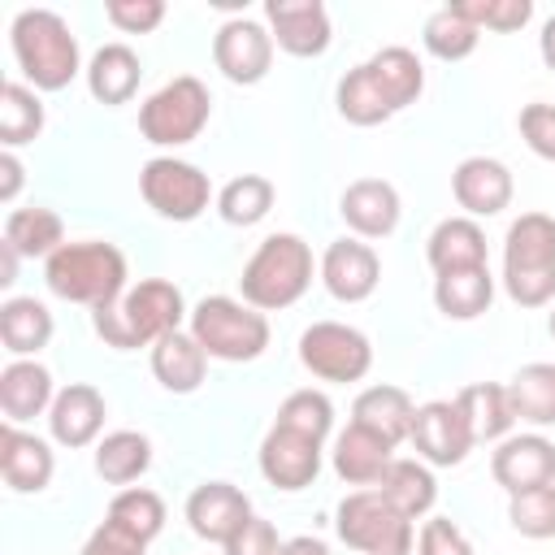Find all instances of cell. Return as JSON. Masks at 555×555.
Returning <instances> with one entry per match:
<instances>
[{"label": "cell", "mask_w": 555, "mask_h": 555, "mask_svg": "<svg viewBox=\"0 0 555 555\" xmlns=\"http://www.w3.org/2000/svg\"><path fill=\"white\" fill-rule=\"evenodd\" d=\"M273 425H278V429H291V434H304V438H312V442H325L330 429H334V403H330L325 390H312V386L291 390V395L282 399Z\"/></svg>", "instance_id": "60d3db41"}, {"label": "cell", "mask_w": 555, "mask_h": 555, "mask_svg": "<svg viewBox=\"0 0 555 555\" xmlns=\"http://www.w3.org/2000/svg\"><path fill=\"white\" fill-rule=\"evenodd\" d=\"M416 555H473V542H468V533L455 520L434 516L416 533Z\"/></svg>", "instance_id": "bcb514c9"}, {"label": "cell", "mask_w": 555, "mask_h": 555, "mask_svg": "<svg viewBox=\"0 0 555 555\" xmlns=\"http://www.w3.org/2000/svg\"><path fill=\"white\" fill-rule=\"evenodd\" d=\"M43 282L65 304H87L91 312L126 295V256L104 238H78L43 260Z\"/></svg>", "instance_id": "3957f363"}, {"label": "cell", "mask_w": 555, "mask_h": 555, "mask_svg": "<svg viewBox=\"0 0 555 555\" xmlns=\"http://www.w3.org/2000/svg\"><path fill=\"white\" fill-rule=\"evenodd\" d=\"M507 520L520 538H533V542L555 538V481L507 494Z\"/></svg>", "instance_id": "b9f144b4"}, {"label": "cell", "mask_w": 555, "mask_h": 555, "mask_svg": "<svg viewBox=\"0 0 555 555\" xmlns=\"http://www.w3.org/2000/svg\"><path fill=\"white\" fill-rule=\"evenodd\" d=\"M104 17L126 35H147L165 22V4L160 0H108Z\"/></svg>", "instance_id": "f6af8a7d"}, {"label": "cell", "mask_w": 555, "mask_h": 555, "mask_svg": "<svg viewBox=\"0 0 555 555\" xmlns=\"http://www.w3.org/2000/svg\"><path fill=\"white\" fill-rule=\"evenodd\" d=\"M273 182L264 178V173H238V178H230L221 191H217V212H221V221L225 225H256V221H264L269 217V208H273Z\"/></svg>", "instance_id": "74e56055"}, {"label": "cell", "mask_w": 555, "mask_h": 555, "mask_svg": "<svg viewBox=\"0 0 555 555\" xmlns=\"http://www.w3.org/2000/svg\"><path fill=\"white\" fill-rule=\"evenodd\" d=\"M421 39H425V52L438 56V61H468L477 52V43H481V30L473 22H464L455 4H442V9H434L425 17Z\"/></svg>", "instance_id": "f35d334b"}, {"label": "cell", "mask_w": 555, "mask_h": 555, "mask_svg": "<svg viewBox=\"0 0 555 555\" xmlns=\"http://www.w3.org/2000/svg\"><path fill=\"white\" fill-rule=\"evenodd\" d=\"M221 551H225V555H282V538H278L273 520L251 516V520H247Z\"/></svg>", "instance_id": "7dc6e473"}, {"label": "cell", "mask_w": 555, "mask_h": 555, "mask_svg": "<svg viewBox=\"0 0 555 555\" xmlns=\"http://www.w3.org/2000/svg\"><path fill=\"white\" fill-rule=\"evenodd\" d=\"M152 377L169 395H195L208 377V351L191 338V330H173L152 347Z\"/></svg>", "instance_id": "d4e9b609"}, {"label": "cell", "mask_w": 555, "mask_h": 555, "mask_svg": "<svg viewBox=\"0 0 555 555\" xmlns=\"http://www.w3.org/2000/svg\"><path fill=\"white\" fill-rule=\"evenodd\" d=\"M299 364L334 386L360 382L373 369V343L364 330L347 325V321H312L299 334Z\"/></svg>", "instance_id": "9c48e42d"}, {"label": "cell", "mask_w": 555, "mask_h": 555, "mask_svg": "<svg viewBox=\"0 0 555 555\" xmlns=\"http://www.w3.org/2000/svg\"><path fill=\"white\" fill-rule=\"evenodd\" d=\"M390 460H395V447L356 421L334 438V451H330V464L347 486H377Z\"/></svg>", "instance_id": "603a6c76"}, {"label": "cell", "mask_w": 555, "mask_h": 555, "mask_svg": "<svg viewBox=\"0 0 555 555\" xmlns=\"http://www.w3.org/2000/svg\"><path fill=\"white\" fill-rule=\"evenodd\" d=\"M338 217L347 221V230L356 238H386V234H395L403 204L386 178H356L338 195Z\"/></svg>", "instance_id": "d6986e66"}, {"label": "cell", "mask_w": 555, "mask_h": 555, "mask_svg": "<svg viewBox=\"0 0 555 555\" xmlns=\"http://www.w3.org/2000/svg\"><path fill=\"white\" fill-rule=\"evenodd\" d=\"M512 169L494 156H464L451 173V195L464 208V217H499L512 204Z\"/></svg>", "instance_id": "ac0fdd59"}, {"label": "cell", "mask_w": 555, "mask_h": 555, "mask_svg": "<svg viewBox=\"0 0 555 555\" xmlns=\"http://www.w3.org/2000/svg\"><path fill=\"white\" fill-rule=\"evenodd\" d=\"M408 442L416 447V460H425L429 468H455L468 460V451L477 447L464 412L455 399H429L416 408L412 416V434Z\"/></svg>", "instance_id": "7c38bea8"}, {"label": "cell", "mask_w": 555, "mask_h": 555, "mask_svg": "<svg viewBox=\"0 0 555 555\" xmlns=\"http://www.w3.org/2000/svg\"><path fill=\"white\" fill-rule=\"evenodd\" d=\"M104 520L121 525V529L134 533L139 542H152V538L165 529V499H160L156 490H147V486H126V490L113 494Z\"/></svg>", "instance_id": "ab89813d"}, {"label": "cell", "mask_w": 555, "mask_h": 555, "mask_svg": "<svg viewBox=\"0 0 555 555\" xmlns=\"http://www.w3.org/2000/svg\"><path fill=\"white\" fill-rule=\"evenodd\" d=\"M182 512H186L191 533L204 538V542H217V546H225L256 516L251 512V499L238 486H230V481H204V486H195L186 494V507Z\"/></svg>", "instance_id": "2e32d148"}, {"label": "cell", "mask_w": 555, "mask_h": 555, "mask_svg": "<svg viewBox=\"0 0 555 555\" xmlns=\"http://www.w3.org/2000/svg\"><path fill=\"white\" fill-rule=\"evenodd\" d=\"M186 321H191V338L208 351V360L247 364L260 360L269 347V317L234 295H204Z\"/></svg>", "instance_id": "8992f818"}, {"label": "cell", "mask_w": 555, "mask_h": 555, "mask_svg": "<svg viewBox=\"0 0 555 555\" xmlns=\"http://www.w3.org/2000/svg\"><path fill=\"white\" fill-rule=\"evenodd\" d=\"M455 403H460L477 442H503L516 425L512 403H507V386H499V382H473L455 395Z\"/></svg>", "instance_id": "d6a6232c"}, {"label": "cell", "mask_w": 555, "mask_h": 555, "mask_svg": "<svg viewBox=\"0 0 555 555\" xmlns=\"http://www.w3.org/2000/svg\"><path fill=\"white\" fill-rule=\"evenodd\" d=\"M412 416H416L412 395H408L403 386H386V382L360 390L356 403H351V421L364 425V429H373V434L386 438L390 447H399V442L412 434Z\"/></svg>", "instance_id": "83f0119b"}, {"label": "cell", "mask_w": 555, "mask_h": 555, "mask_svg": "<svg viewBox=\"0 0 555 555\" xmlns=\"http://www.w3.org/2000/svg\"><path fill=\"white\" fill-rule=\"evenodd\" d=\"M334 529L338 538L360 551V555H412L416 546V525L395 512L382 490H351L338 507H334Z\"/></svg>", "instance_id": "ba28073f"}, {"label": "cell", "mask_w": 555, "mask_h": 555, "mask_svg": "<svg viewBox=\"0 0 555 555\" xmlns=\"http://www.w3.org/2000/svg\"><path fill=\"white\" fill-rule=\"evenodd\" d=\"M139 195L143 204L165 217V221H195L208 199H212V182L199 165L178 160V156H152L139 169Z\"/></svg>", "instance_id": "30bf717a"}, {"label": "cell", "mask_w": 555, "mask_h": 555, "mask_svg": "<svg viewBox=\"0 0 555 555\" xmlns=\"http://www.w3.org/2000/svg\"><path fill=\"white\" fill-rule=\"evenodd\" d=\"M17 260H22V256L0 238V286H13V282H17Z\"/></svg>", "instance_id": "f5cc1de1"}, {"label": "cell", "mask_w": 555, "mask_h": 555, "mask_svg": "<svg viewBox=\"0 0 555 555\" xmlns=\"http://www.w3.org/2000/svg\"><path fill=\"white\" fill-rule=\"evenodd\" d=\"M425 260L438 273L481 269L486 264V230L473 217H442L425 238Z\"/></svg>", "instance_id": "cb8c5ba5"}, {"label": "cell", "mask_w": 555, "mask_h": 555, "mask_svg": "<svg viewBox=\"0 0 555 555\" xmlns=\"http://www.w3.org/2000/svg\"><path fill=\"white\" fill-rule=\"evenodd\" d=\"M139 78H143V65L130 43H104L87 61V91L95 104H108V108L130 104L139 91Z\"/></svg>", "instance_id": "484cf974"}, {"label": "cell", "mask_w": 555, "mask_h": 555, "mask_svg": "<svg viewBox=\"0 0 555 555\" xmlns=\"http://www.w3.org/2000/svg\"><path fill=\"white\" fill-rule=\"evenodd\" d=\"M317 269L321 264L312 260V247L299 234H291V230L269 234L243 264V278H238L243 304H251L260 312H282L308 295Z\"/></svg>", "instance_id": "277c9868"}, {"label": "cell", "mask_w": 555, "mask_h": 555, "mask_svg": "<svg viewBox=\"0 0 555 555\" xmlns=\"http://www.w3.org/2000/svg\"><path fill=\"white\" fill-rule=\"evenodd\" d=\"M22 160H17V152H0V199L4 204H13L17 199V191H22Z\"/></svg>", "instance_id": "681fc988"}, {"label": "cell", "mask_w": 555, "mask_h": 555, "mask_svg": "<svg viewBox=\"0 0 555 555\" xmlns=\"http://www.w3.org/2000/svg\"><path fill=\"white\" fill-rule=\"evenodd\" d=\"M546 330H551V338H555V304H551V312H546Z\"/></svg>", "instance_id": "db71d44e"}, {"label": "cell", "mask_w": 555, "mask_h": 555, "mask_svg": "<svg viewBox=\"0 0 555 555\" xmlns=\"http://www.w3.org/2000/svg\"><path fill=\"white\" fill-rule=\"evenodd\" d=\"M364 65H369V74L377 78V87H382V95L390 100L395 113L421 100V91H425V65H421V56H416L412 48L386 43V48H377Z\"/></svg>", "instance_id": "4dcf8cb0"}, {"label": "cell", "mask_w": 555, "mask_h": 555, "mask_svg": "<svg viewBox=\"0 0 555 555\" xmlns=\"http://www.w3.org/2000/svg\"><path fill=\"white\" fill-rule=\"evenodd\" d=\"M373 490H382V499H386L395 512H403L408 520H421V516L434 512V503H438V477H434V468H429L425 460H403V455H395L390 468L382 473V481H377Z\"/></svg>", "instance_id": "f1b7e54d"}, {"label": "cell", "mask_w": 555, "mask_h": 555, "mask_svg": "<svg viewBox=\"0 0 555 555\" xmlns=\"http://www.w3.org/2000/svg\"><path fill=\"white\" fill-rule=\"evenodd\" d=\"M4 243L22 256V260H48L56 247H65V221L52 212V208H13L4 217Z\"/></svg>", "instance_id": "e575fe53"}, {"label": "cell", "mask_w": 555, "mask_h": 555, "mask_svg": "<svg viewBox=\"0 0 555 555\" xmlns=\"http://www.w3.org/2000/svg\"><path fill=\"white\" fill-rule=\"evenodd\" d=\"M56 473V455L39 434H22L13 421L0 425V477L13 494H39L48 490Z\"/></svg>", "instance_id": "44dd1931"}, {"label": "cell", "mask_w": 555, "mask_h": 555, "mask_svg": "<svg viewBox=\"0 0 555 555\" xmlns=\"http://www.w3.org/2000/svg\"><path fill=\"white\" fill-rule=\"evenodd\" d=\"M182 317H191L182 291L165 278H143L139 286H126L121 299L95 308L91 330L113 351H139V347H156L165 334L182 330Z\"/></svg>", "instance_id": "6da1fadb"}, {"label": "cell", "mask_w": 555, "mask_h": 555, "mask_svg": "<svg viewBox=\"0 0 555 555\" xmlns=\"http://www.w3.org/2000/svg\"><path fill=\"white\" fill-rule=\"evenodd\" d=\"M273 35L256 17H230L212 35V65L221 69L225 82L234 87H256L269 78L273 65Z\"/></svg>", "instance_id": "8fae6325"}, {"label": "cell", "mask_w": 555, "mask_h": 555, "mask_svg": "<svg viewBox=\"0 0 555 555\" xmlns=\"http://www.w3.org/2000/svg\"><path fill=\"white\" fill-rule=\"evenodd\" d=\"M516 126H520V139H525V147L533 156L555 160V104H546V100L525 104L520 117H516Z\"/></svg>", "instance_id": "ee69618b"}, {"label": "cell", "mask_w": 555, "mask_h": 555, "mask_svg": "<svg viewBox=\"0 0 555 555\" xmlns=\"http://www.w3.org/2000/svg\"><path fill=\"white\" fill-rule=\"evenodd\" d=\"M507 403H512L516 421H525L533 429H551L555 425V364L533 360V364L516 369L507 382Z\"/></svg>", "instance_id": "1f68e13d"}, {"label": "cell", "mask_w": 555, "mask_h": 555, "mask_svg": "<svg viewBox=\"0 0 555 555\" xmlns=\"http://www.w3.org/2000/svg\"><path fill=\"white\" fill-rule=\"evenodd\" d=\"M52 312L35 295H13L0 304V343L13 360H35L52 343Z\"/></svg>", "instance_id": "4316f807"}, {"label": "cell", "mask_w": 555, "mask_h": 555, "mask_svg": "<svg viewBox=\"0 0 555 555\" xmlns=\"http://www.w3.org/2000/svg\"><path fill=\"white\" fill-rule=\"evenodd\" d=\"M78 555H147V542H139L134 533H126V529L113 525V520H100V525L91 529V538L82 542Z\"/></svg>", "instance_id": "c3c4849f"}, {"label": "cell", "mask_w": 555, "mask_h": 555, "mask_svg": "<svg viewBox=\"0 0 555 555\" xmlns=\"http://www.w3.org/2000/svg\"><path fill=\"white\" fill-rule=\"evenodd\" d=\"M9 43H13V61L22 78L35 91H65L82 69L78 35L52 9H22L9 26Z\"/></svg>", "instance_id": "7a4b0ae2"}, {"label": "cell", "mask_w": 555, "mask_h": 555, "mask_svg": "<svg viewBox=\"0 0 555 555\" xmlns=\"http://www.w3.org/2000/svg\"><path fill=\"white\" fill-rule=\"evenodd\" d=\"M321 286L338 304H364L382 282V260L364 238H334L321 251Z\"/></svg>", "instance_id": "5bb4252c"}, {"label": "cell", "mask_w": 555, "mask_h": 555, "mask_svg": "<svg viewBox=\"0 0 555 555\" xmlns=\"http://www.w3.org/2000/svg\"><path fill=\"white\" fill-rule=\"evenodd\" d=\"M264 22H269L273 43L299 61L321 56L334 39V26L321 0H264Z\"/></svg>", "instance_id": "4fadbf2b"}, {"label": "cell", "mask_w": 555, "mask_h": 555, "mask_svg": "<svg viewBox=\"0 0 555 555\" xmlns=\"http://www.w3.org/2000/svg\"><path fill=\"white\" fill-rule=\"evenodd\" d=\"M282 555H330V546L317 533H299V538H286L282 542Z\"/></svg>", "instance_id": "f907efd6"}, {"label": "cell", "mask_w": 555, "mask_h": 555, "mask_svg": "<svg viewBox=\"0 0 555 555\" xmlns=\"http://www.w3.org/2000/svg\"><path fill=\"white\" fill-rule=\"evenodd\" d=\"M503 291L516 308L555 304V217L520 212L503 238Z\"/></svg>", "instance_id": "5b68a950"}, {"label": "cell", "mask_w": 555, "mask_h": 555, "mask_svg": "<svg viewBox=\"0 0 555 555\" xmlns=\"http://www.w3.org/2000/svg\"><path fill=\"white\" fill-rule=\"evenodd\" d=\"M334 104H338V117L351 121V126H382V121L395 117V108H390V100L382 95V87H377V78L369 74V65H356V69H347V74L338 78Z\"/></svg>", "instance_id": "d590c367"}, {"label": "cell", "mask_w": 555, "mask_h": 555, "mask_svg": "<svg viewBox=\"0 0 555 555\" xmlns=\"http://www.w3.org/2000/svg\"><path fill=\"white\" fill-rule=\"evenodd\" d=\"M43 130V100L30 82H4L0 91V143L4 152L39 139Z\"/></svg>", "instance_id": "8d00e7d4"}, {"label": "cell", "mask_w": 555, "mask_h": 555, "mask_svg": "<svg viewBox=\"0 0 555 555\" xmlns=\"http://www.w3.org/2000/svg\"><path fill=\"white\" fill-rule=\"evenodd\" d=\"M152 468V438L139 429H113L95 442V473L108 486H130Z\"/></svg>", "instance_id": "836d02e7"}, {"label": "cell", "mask_w": 555, "mask_h": 555, "mask_svg": "<svg viewBox=\"0 0 555 555\" xmlns=\"http://www.w3.org/2000/svg\"><path fill=\"white\" fill-rule=\"evenodd\" d=\"M208 117H212L208 87L195 74H178L139 104V134L156 147H182L204 134Z\"/></svg>", "instance_id": "52a82bcc"}, {"label": "cell", "mask_w": 555, "mask_h": 555, "mask_svg": "<svg viewBox=\"0 0 555 555\" xmlns=\"http://www.w3.org/2000/svg\"><path fill=\"white\" fill-rule=\"evenodd\" d=\"M56 399L52 373L39 360H9L0 369V412L13 425H26L35 416H48Z\"/></svg>", "instance_id": "7402d4cb"}, {"label": "cell", "mask_w": 555, "mask_h": 555, "mask_svg": "<svg viewBox=\"0 0 555 555\" xmlns=\"http://www.w3.org/2000/svg\"><path fill=\"white\" fill-rule=\"evenodd\" d=\"M538 52H542V65L555 74V13L542 22V35H538Z\"/></svg>", "instance_id": "816d5d0a"}, {"label": "cell", "mask_w": 555, "mask_h": 555, "mask_svg": "<svg viewBox=\"0 0 555 555\" xmlns=\"http://www.w3.org/2000/svg\"><path fill=\"white\" fill-rule=\"evenodd\" d=\"M104 416H108L104 395H100L91 382H69V386L56 390V399H52L48 434H52V442L78 451V447H91V442L100 438Z\"/></svg>", "instance_id": "ffe728a7"}, {"label": "cell", "mask_w": 555, "mask_h": 555, "mask_svg": "<svg viewBox=\"0 0 555 555\" xmlns=\"http://www.w3.org/2000/svg\"><path fill=\"white\" fill-rule=\"evenodd\" d=\"M494 304V278L490 269H455L434 278V308L447 321H477Z\"/></svg>", "instance_id": "f546056e"}, {"label": "cell", "mask_w": 555, "mask_h": 555, "mask_svg": "<svg viewBox=\"0 0 555 555\" xmlns=\"http://www.w3.org/2000/svg\"><path fill=\"white\" fill-rule=\"evenodd\" d=\"M256 464H260V477L273 486V490H308L317 477H321V442L304 438V434H291V429H269L260 451H256Z\"/></svg>", "instance_id": "9a60e30c"}, {"label": "cell", "mask_w": 555, "mask_h": 555, "mask_svg": "<svg viewBox=\"0 0 555 555\" xmlns=\"http://www.w3.org/2000/svg\"><path fill=\"white\" fill-rule=\"evenodd\" d=\"M455 9L477 30H499V35H512L533 17V0H455Z\"/></svg>", "instance_id": "7bdbcfd3"}, {"label": "cell", "mask_w": 555, "mask_h": 555, "mask_svg": "<svg viewBox=\"0 0 555 555\" xmlns=\"http://www.w3.org/2000/svg\"><path fill=\"white\" fill-rule=\"evenodd\" d=\"M490 477L507 490H533V486H551L555 481V442L542 434H507L503 442H494L490 455Z\"/></svg>", "instance_id": "e0dca14e"}]
</instances>
